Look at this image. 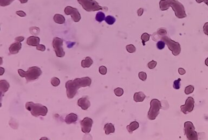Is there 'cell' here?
<instances>
[{
  "label": "cell",
  "instance_id": "6da1fadb",
  "mask_svg": "<svg viewBox=\"0 0 208 140\" xmlns=\"http://www.w3.org/2000/svg\"><path fill=\"white\" fill-rule=\"evenodd\" d=\"M92 80L88 77L81 78H76L72 81H68L66 83V88L67 96L69 99L73 98L77 93L78 90L80 88L89 86L91 85Z\"/></svg>",
  "mask_w": 208,
  "mask_h": 140
},
{
  "label": "cell",
  "instance_id": "7a4b0ae2",
  "mask_svg": "<svg viewBox=\"0 0 208 140\" xmlns=\"http://www.w3.org/2000/svg\"><path fill=\"white\" fill-rule=\"evenodd\" d=\"M159 7L161 11H167L169 7H172L178 18H183L187 17L184 7L176 0H161L159 2Z\"/></svg>",
  "mask_w": 208,
  "mask_h": 140
},
{
  "label": "cell",
  "instance_id": "3957f363",
  "mask_svg": "<svg viewBox=\"0 0 208 140\" xmlns=\"http://www.w3.org/2000/svg\"><path fill=\"white\" fill-rule=\"evenodd\" d=\"M26 109L31 112L35 117L45 116L48 112V109L46 106L39 103H34L32 102L26 103Z\"/></svg>",
  "mask_w": 208,
  "mask_h": 140
},
{
  "label": "cell",
  "instance_id": "277c9868",
  "mask_svg": "<svg viewBox=\"0 0 208 140\" xmlns=\"http://www.w3.org/2000/svg\"><path fill=\"white\" fill-rule=\"evenodd\" d=\"M18 75L21 77H24L26 79L28 82L37 80L39 77L41 75V70L37 66H33L28 68L27 71H24L23 70L18 69Z\"/></svg>",
  "mask_w": 208,
  "mask_h": 140
},
{
  "label": "cell",
  "instance_id": "5b68a950",
  "mask_svg": "<svg viewBox=\"0 0 208 140\" xmlns=\"http://www.w3.org/2000/svg\"><path fill=\"white\" fill-rule=\"evenodd\" d=\"M85 11L88 12H95L100 10L107 12L108 8L107 7H102L99 5V3L94 0H77Z\"/></svg>",
  "mask_w": 208,
  "mask_h": 140
},
{
  "label": "cell",
  "instance_id": "8992f818",
  "mask_svg": "<svg viewBox=\"0 0 208 140\" xmlns=\"http://www.w3.org/2000/svg\"><path fill=\"white\" fill-rule=\"evenodd\" d=\"M159 39H161V40L163 41L165 44L167 45L169 49L171 51L172 54L174 55V56H177L180 55L181 51V48L180 45L178 42L172 40L170 38H168L166 35L158 36L152 39L154 41H157Z\"/></svg>",
  "mask_w": 208,
  "mask_h": 140
},
{
  "label": "cell",
  "instance_id": "52a82bcc",
  "mask_svg": "<svg viewBox=\"0 0 208 140\" xmlns=\"http://www.w3.org/2000/svg\"><path fill=\"white\" fill-rule=\"evenodd\" d=\"M161 108V102L157 99H153L150 102V108L148 114V119L154 120L158 116L160 112V109Z\"/></svg>",
  "mask_w": 208,
  "mask_h": 140
},
{
  "label": "cell",
  "instance_id": "ba28073f",
  "mask_svg": "<svg viewBox=\"0 0 208 140\" xmlns=\"http://www.w3.org/2000/svg\"><path fill=\"white\" fill-rule=\"evenodd\" d=\"M184 134L187 140H198L197 132L195 131V128L193 123L190 121L185 122Z\"/></svg>",
  "mask_w": 208,
  "mask_h": 140
},
{
  "label": "cell",
  "instance_id": "9c48e42d",
  "mask_svg": "<svg viewBox=\"0 0 208 140\" xmlns=\"http://www.w3.org/2000/svg\"><path fill=\"white\" fill-rule=\"evenodd\" d=\"M53 47L57 57L63 58L65 56V53L63 49V40L59 38L55 37L53 40Z\"/></svg>",
  "mask_w": 208,
  "mask_h": 140
},
{
  "label": "cell",
  "instance_id": "30bf717a",
  "mask_svg": "<svg viewBox=\"0 0 208 140\" xmlns=\"http://www.w3.org/2000/svg\"><path fill=\"white\" fill-rule=\"evenodd\" d=\"M64 12H65V14L67 15H70L71 16V18L74 22H78L80 20V14L76 8H73L70 6H67L65 8Z\"/></svg>",
  "mask_w": 208,
  "mask_h": 140
},
{
  "label": "cell",
  "instance_id": "8fae6325",
  "mask_svg": "<svg viewBox=\"0 0 208 140\" xmlns=\"http://www.w3.org/2000/svg\"><path fill=\"white\" fill-rule=\"evenodd\" d=\"M194 106H195L194 99L191 97H189L186 100L185 104L180 106L181 112L184 114H187L188 113L193 112Z\"/></svg>",
  "mask_w": 208,
  "mask_h": 140
},
{
  "label": "cell",
  "instance_id": "7c38bea8",
  "mask_svg": "<svg viewBox=\"0 0 208 140\" xmlns=\"http://www.w3.org/2000/svg\"><path fill=\"white\" fill-rule=\"evenodd\" d=\"M93 121L92 119L89 117H85L82 121H81L80 125L81 130L84 133H89L91 132Z\"/></svg>",
  "mask_w": 208,
  "mask_h": 140
},
{
  "label": "cell",
  "instance_id": "4fadbf2b",
  "mask_svg": "<svg viewBox=\"0 0 208 140\" xmlns=\"http://www.w3.org/2000/svg\"><path fill=\"white\" fill-rule=\"evenodd\" d=\"M77 104L78 106H80L83 110H87L91 106V103L87 97H83L79 99Z\"/></svg>",
  "mask_w": 208,
  "mask_h": 140
},
{
  "label": "cell",
  "instance_id": "5bb4252c",
  "mask_svg": "<svg viewBox=\"0 0 208 140\" xmlns=\"http://www.w3.org/2000/svg\"><path fill=\"white\" fill-rule=\"evenodd\" d=\"M22 44L20 42H16L11 45L9 48V53L11 55H15L18 53L20 50L21 49Z\"/></svg>",
  "mask_w": 208,
  "mask_h": 140
},
{
  "label": "cell",
  "instance_id": "9a60e30c",
  "mask_svg": "<svg viewBox=\"0 0 208 140\" xmlns=\"http://www.w3.org/2000/svg\"><path fill=\"white\" fill-rule=\"evenodd\" d=\"M78 117L77 115L74 113H70L67 115L65 117V121L67 125L75 123L78 121Z\"/></svg>",
  "mask_w": 208,
  "mask_h": 140
},
{
  "label": "cell",
  "instance_id": "2e32d148",
  "mask_svg": "<svg viewBox=\"0 0 208 140\" xmlns=\"http://www.w3.org/2000/svg\"><path fill=\"white\" fill-rule=\"evenodd\" d=\"M10 85L7 81L5 80H1L0 81V91H1V96L2 97L3 95L5 92L8 91Z\"/></svg>",
  "mask_w": 208,
  "mask_h": 140
},
{
  "label": "cell",
  "instance_id": "e0dca14e",
  "mask_svg": "<svg viewBox=\"0 0 208 140\" xmlns=\"http://www.w3.org/2000/svg\"><path fill=\"white\" fill-rule=\"evenodd\" d=\"M40 41V39L39 37L35 36H30L27 40V44L31 46L37 47L39 45Z\"/></svg>",
  "mask_w": 208,
  "mask_h": 140
},
{
  "label": "cell",
  "instance_id": "ac0fdd59",
  "mask_svg": "<svg viewBox=\"0 0 208 140\" xmlns=\"http://www.w3.org/2000/svg\"><path fill=\"white\" fill-rule=\"evenodd\" d=\"M146 95L143 92H138L135 93L133 96V99L135 102H141L145 99Z\"/></svg>",
  "mask_w": 208,
  "mask_h": 140
},
{
  "label": "cell",
  "instance_id": "d6986e66",
  "mask_svg": "<svg viewBox=\"0 0 208 140\" xmlns=\"http://www.w3.org/2000/svg\"><path fill=\"white\" fill-rule=\"evenodd\" d=\"M104 130L105 134L106 135H109L111 133L115 132V126L112 123H107L104 126Z\"/></svg>",
  "mask_w": 208,
  "mask_h": 140
},
{
  "label": "cell",
  "instance_id": "ffe728a7",
  "mask_svg": "<svg viewBox=\"0 0 208 140\" xmlns=\"http://www.w3.org/2000/svg\"><path fill=\"white\" fill-rule=\"evenodd\" d=\"M139 127V123L138 122H136V121H134V122H131L130 125H128V126L126 127V128H127L128 132L131 134V133H132L133 131L137 129Z\"/></svg>",
  "mask_w": 208,
  "mask_h": 140
},
{
  "label": "cell",
  "instance_id": "44dd1931",
  "mask_svg": "<svg viewBox=\"0 0 208 140\" xmlns=\"http://www.w3.org/2000/svg\"><path fill=\"white\" fill-rule=\"evenodd\" d=\"M93 61L91 58L87 57L85 59L83 60L81 62V66L83 68H89L93 64Z\"/></svg>",
  "mask_w": 208,
  "mask_h": 140
},
{
  "label": "cell",
  "instance_id": "7402d4cb",
  "mask_svg": "<svg viewBox=\"0 0 208 140\" xmlns=\"http://www.w3.org/2000/svg\"><path fill=\"white\" fill-rule=\"evenodd\" d=\"M53 20L55 23H58V24H63L65 23V21H66L65 17L63 15H61L59 14H55L54 16Z\"/></svg>",
  "mask_w": 208,
  "mask_h": 140
},
{
  "label": "cell",
  "instance_id": "603a6c76",
  "mask_svg": "<svg viewBox=\"0 0 208 140\" xmlns=\"http://www.w3.org/2000/svg\"><path fill=\"white\" fill-rule=\"evenodd\" d=\"M14 0H0V5L2 7H5L10 5ZM21 3L24 4L28 2V0H18Z\"/></svg>",
  "mask_w": 208,
  "mask_h": 140
},
{
  "label": "cell",
  "instance_id": "cb8c5ba5",
  "mask_svg": "<svg viewBox=\"0 0 208 140\" xmlns=\"http://www.w3.org/2000/svg\"><path fill=\"white\" fill-rule=\"evenodd\" d=\"M105 15L103 12H98L96 14V21L99 22H102V21L105 20Z\"/></svg>",
  "mask_w": 208,
  "mask_h": 140
},
{
  "label": "cell",
  "instance_id": "d4e9b609",
  "mask_svg": "<svg viewBox=\"0 0 208 140\" xmlns=\"http://www.w3.org/2000/svg\"><path fill=\"white\" fill-rule=\"evenodd\" d=\"M105 21H106L108 25H112L113 24L115 23V22L116 21L115 18V17L113 16H112L109 15L107 16L106 18H105Z\"/></svg>",
  "mask_w": 208,
  "mask_h": 140
},
{
  "label": "cell",
  "instance_id": "484cf974",
  "mask_svg": "<svg viewBox=\"0 0 208 140\" xmlns=\"http://www.w3.org/2000/svg\"><path fill=\"white\" fill-rule=\"evenodd\" d=\"M150 36V35L146 33H144V34L141 35V39L142 40V43H143V45L144 46L145 45L146 42H147L149 40Z\"/></svg>",
  "mask_w": 208,
  "mask_h": 140
},
{
  "label": "cell",
  "instance_id": "4316f807",
  "mask_svg": "<svg viewBox=\"0 0 208 140\" xmlns=\"http://www.w3.org/2000/svg\"><path fill=\"white\" fill-rule=\"evenodd\" d=\"M51 84L53 86H57L59 85L60 84V79L59 78H57V77H53L51 79Z\"/></svg>",
  "mask_w": 208,
  "mask_h": 140
},
{
  "label": "cell",
  "instance_id": "83f0119b",
  "mask_svg": "<svg viewBox=\"0 0 208 140\" xmlns=\"http://www.w3.org/2000/svg\"><path fill=\"white\" fill-rule=\"evenodd\" d=\"M194 91V87L193 85H189L187 86L185 89V93L186 95H189L193 93Z\"/></svg>",
  "mask_w": 208,
  "mask_h": 140
},
{
  "label": "cell",
  "instance_id": "f1b7e54d",
  "mask_svg": "<svg viewBox=\"0 0 208 140\" xmlns=\"http://www.w3.org/2000/svg\"><path fill=\"white\" fill-rule=\"evenodd\" d=\"M115 95L117 96V97H120L122 96L124 93V90L122 88H115Z\"/></svg>",
  "mask_w": 208,
  "mask_h": 140
},
{
  "label": "cell",
  "instance_id": "f546056e",
  "mask_svg": "<svg viewBox=\"0 0 208 140\" xmlns=\"http://www.w3.org/2000/svg\"><path fill=\"white\" fill-rule=\"evenodd\" d=\"M180 81H181L180 78H178L177 80L174 81V84H173V87L174 89H176V90L180 89Z\"/></svg>",
  "mask_w": 208,
  "mask_h": 140
},
{
  "label": "cell",
  "instance_id": "4dcf8cb0",
  "mask_svg": "<svg viewBox=\"0 0 208 140\" xmlns=\"http://www.w3.org/2000/svg\"><path fill=\"white\" fill-rule=\"evenodd\" d=\"M126 48L127 51L129 53H134L135 51V47L133 45H128Z\"/></svg>",
  "mask_w": 208,
  "mask_h": 140
},
{
  "label": "cell",
  "instance_id": "1f68e13d",
  "mask_svg": "<svg viewBox=\"0 0 208 140\" xmlns=\"http://www.w3.org/2000/svg\"><path fill=\"white\" fill-rule=\"evenodd\" d=\"M138 76L139 79L142 81H145L147 78V75L145 72H141L139 73L138 74Z\"/></svg>",
  "mask_w": 208,
  "mask_h": 140
},
{
  "label": "cell",
  "instance_id": "d6a6232c",
  "mask_svg": "<svg viewBox=\"0 0 208 140\" xmlns=\"http://www.w3.org/2000/svg\"><path fill=\"white\" fill-rule=\"evenodd\" d=\"M165 42L162 40L158 41L157 44V47L158 49H160V50L163 49L165 47Z\"/></svg>",
  "mask_w": 208,
  "mask_h": 140
},
{
  "label": "cell",
  "instance_id": "836d02e7",
  "mask_svg": "<svg viewBox=\"0 0 208 140\" xmlns=\"http://www.w3.org/2000/svg\"><path fill=\"white\" fill-rule=\"evenodd\" d=\"M99 71L100 74L102 75H105L107 73V68L104 66H102L99 68Z\"/></svg>",
  "mask_w": 208,
  "mask_h": 140
},
{
  "label": "cell",
  "instance_id": "e575fe53",
  "mask_svg": "<svg viewBox=\"0 0 208 140\" xmlns=\"http://www.w3.org/2000/svg\"><path fill=\"white\" fill-rule=\"evenodd\" d=\"M156 65H157V62L154 60H152L150 62H148V66L150 69H154L156 68Z\"/></svg>",
  "mask_w": 208,
  "mask_h": 140
},
{
  "label": "cell",
  "instance_id": "d590c367",
  "mask_svg": "<svg viewBox=\"0 0 208 140\" xmlns=\"http://www.w3.org/2000/svg\"><path fill=\"white\" fill-rule=\"evenodd\" d=\"M34 29H35L34 27H31V28H30V32H31L32 34H34V35H37V34H39V33L40 32V29H39V28H37V27H36L35 30H34Z\"/></svg>",
  "mask_w": 208,
  "mask_h": 140
},
{
  "label": "cell",
  "instance_id": "8d00e7d4",
  "mask_svg": "<svg viewBox=\"0 0 208 140\" xmlns=\"http://www.w3.org/2000/svg\"><path fill=\"white\" fill-rule=\"evenodd\" d=\"M37 49L42 51V52H44L46 50V47L44 45L39 44L38 46H37Z\"/></svg>",
  "mask_w": 208,
  "mask_h": 140
},
{
  "label": "cell",
  "instance_id": "74e56055",
  "mask_svg": "<svg viewBox=\"0 0 208 140\" xmlns=\"http://www.w3.org/2000/svg\"><path fill=\"white\" fill-rule=\"evenodd\" d=\"M203 32L204 34L208 36V22H206L203 26Z\"/></svg>",
  "mask_w": 208,
  "mask_h": 140
},
{
  "label": "cell",
  "instance_id": "f35d334b",
  "mask_svg": "<svg viewBox=\"0 0 208 140\" xmlns=\"http://www.w3.org/2000/svg\"><path fill=\"white\" fill-rule=\"evenodd\" d=\"M16 14L20 16H21V17H24V16H26V14L24 12V11H18V12H16Z\"/></svg>",
  "mask_w": 208,
  "mask_h": 140
},
{
  "label": "cell",
  "instance_id": "ab89813d",
  "mask_svg": "<svg viewBox=\"0 0 208 140\" xmlns=\"http://www.w3.org/2000/svg\"><path fill=\"white\" fill-rule=\"evenodd\" d=\"M15 40L16 42H22L24 41V36H18V37H16Z\"/></svg>",
  "mask_w": 208,
  "mask_h": 140
},
{
  "label": "cell",
  "instance_id": "60d3db41",
  "mask_svg": "<svg viewBox=\"0 0 208 140\" xmlns=\"http://www.w3.org/2000/svg\"><path fill=\"white\" fill-rule=\"evenodd\" d=\"M178 72H179V73H180V75H184L185 73H186V71H185V70L184 68H180L178 69Z\"/></svg>",
  "mask_w": 208,
  "mask_h": 140
},
{
  "label": "cell",
  "instance_id": "b9f144b4",
  "mask_svg": "<svg viewBox=\"0 0 208 140\" xmlns=\"http://www.w3.org/2000/svg\"><path fill=\"white\" fill-rule=\"evenodd\" d=\"M143 12H144V9L143 8H140L139 10H138V15L139 16H141L143 15Z\"/></svg>",
  "mask_w": 208,
  "mask_h": 140
},
{
  "label": "cell",
  "instance_id": "7bdbcfd3",
  "mask_svg": "<svg viewBox=\"0 0 208 140\" xmlns=\"http://www.w3.org/2000/svg\"><path fill=\"white\" fill-rule=\"evenodd\" d=\"M40 140H50V139H48V138L46 137H42L40 139Z\"/></svg>",
  "mask_w": 208,
  "mask_h": 140
},
{
  "label": "cell",
  "instance_id": "ee69618b",
  "mask_svg": "<svg viewBox=\"0 0 208 140\" xmlns=\"http://www.w3.org/2000/svg\"><path fill=\"white\" fill-rule=\"evenodd\" d=\"M196 1L198 3H201L204 2V0H196Z\"/></svg>",
  "mask_w": 208,
  "mask_h": 140
},
{
  "label": "cell",
  "instance_id": "f6af8a7d",
  "mask_svg": "<svg viewBox=\"0 0 208 140\" xmlns=\"http://www.w3.org/2000/svg\"><path fill=\"white\" fill-rule=\"evenodd\" d=\"M205 64H206L207 66H208V58H207L205 60Z\"/></svg>",
  "mask_w": 208,
  "mask_h": 140
},
{
  "label": "cell",
  "instance_id": "bcb514c9",
  "mask_svg": "<svg viewBox=\"0 0 208 140\" xmlns=\"http://www.w3.org/2000/svg\"><path fill=\"white\" fill-rule=\"evenodd\" d=\"M204 2L205 3L206 5L208 6V0H204Z\"/></svg>",
  "mask_w": 208,
  "mask_h": 140
}]
</instances>
